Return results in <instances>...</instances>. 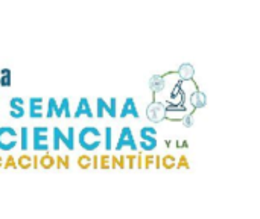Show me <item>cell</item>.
<instances>
[{"label": "cell", "mask_w": 260, "mask_h": 219, "mask_svg": "<svg viewBox=\"0 0 260 219\" xmlns=\"http://www.w3.org/2000/svg\"><path fill=\"white\" fill-rule=\"evenodd\" d=\"M91 137H101V131L96 128V127H84L79 134H78V142H79V146L84 149V151H94L98 149L102 142L101 139H96V140H91Z\"/></svg>", "instance_id": "obj_1"}, {"label": "cell", "mask_w": 260, "mask_h": 219, "mask_svg": "<svg viewBox=\"0 0 260 219\" xmlns=\"http://www.w3.org/2000/svg\"><path fill=\"white\" fill-rule=\"evenodd\" d=\"M61 143H64L69 151L75 149V128L73 127L69 128V134L67 136L62 134V131L58 127L53 128V151H58Z\"/></svg>", "instance_id": "obj_2"}, {"label": "cell", "mask_w": 260, "mask_h": 219, "mask_svg": "<svg viewBox=\"0 0 260 219\" xmlns=\"http://www.w3.org/2000/svg\"><path fill=\"white\" fill-rule=\"evenodd\" d=\"M17 143V131L12 127H0V151H12Z\"/></svg>", "instance_id": "obj_3"}, {"label": "cell", "mask_w": 260, "mask_h": 219, "mask_svg": "<svg viewBox=\"0 0 260 219\" xmlns=\"http://www.w3.org/2000/svg\"><path fill=\"white\" fill-rule=\"evenodd\" d=\"M44 133H47V127H35L34 128V143H32V146H34L35 152L49 149V146L46 143L47 134H44Z\"/></svg>", "instance_id": "obj_4"}, {"label": "cell", "mask_w": 260, "mask_h": 219, "mask_svg": "<svg viewBox=\"0 0 260 219\" xmlns=\"http://www.w3.org/2000/svg\"><path fill=\"white\" fill-rule=\"evenodd\" d=\"M123 146H129L133 151H137V143L134 140V136H133V131L129 127H123L122 131H120V137L117 140V145H116V151H120Z\"/></svg>", "instance_id": "obj_5"}, {"label": "cell", "mask_w": 260, "mask_h": 219, "mask_svg": "<svg viewBox=\"0 0 260 219\" xmlns=\"http://www.w3.org/2000/svg\"><path fill=\"white\" fill-rule=\"evenodd\" d=\"M146 116L152 122H160L161 119H165V105L158 102H152L146 110Z\"/></svg>", "instance_id": "obj_6"}, {"label": "cell", "mask_w": 260, "mask_h": 219, "mask_svg": "<svg viewBox=\"0 0 260 219\" xmlns=\"http://www.w3.org/2000/svg\"><path fill=\"white\" fill-rule=\"evenodd\" d=\"M43 98H29V117L41 119L43 117Z\"/></svg>", "instance_id": "obj_7"}, {"label": "cell", "mask_w": 260, "mask_h": 219, "mask_svg": "<svg viewBox=\"0 0 260 219\" xmlns=\"http://www.w3.org/2000/svg\"><path fill=\"white\" fill-rule=\"evenodd\" d=\"M126 116H133L136 119H140V114H139V110L136 107V102H134V98H126L125 104H123V108L120 111V117L125 119Z\"/></svg>", "instance_id": "obj_8"}, {"label": "cell", "mask_w": 260, "mask_h": 219, "mask_svg": "<svg viewBox=\"0 0 260 219\" xmlns=\"http://www.w3.org/2000/svg\"><path fill=\"white\" fill-rule=\"evenodd\" d=\"M87 116V117H93V111H91V107H90V102H88V99L87 98H81L79 99V102H78V108H76V111H75V117L76 119H79L81 116Z\"/></svg>", "instance_id": "obj_9"}, {"label": "cell", "mask_w": 260, "mask_h": 219, "mask_svg": "<svg viewBox=\"0 0 260 219\" xmlns=\"http://www.w3.org/2000/svg\"><path fill=\"white\" fill-rule=\"evenodd\" d=\"M96 102H98V104H101L102 110H104V111H107L110 117H113V119H114V117L117 116V113H116V102H117V99H116V98H111V99H110V102L104 101L102 98H98V99H96Z\"/></svg>", "instance_id": "obj_10"}, {"label": "cell", "mask_w": 260, "mask_h": 219, "mask_svg": "<svg viewBox=\"0 0 260 219\" xmlns=\"http://www.w3.org/2000/svg\"><path fill=\"white\" fill-rule=\"evenodd\" d=\"M178 75L181 78V81H192L193 75H195V69L192 64H181L180 69H178Z\"/></svg>", "instance_id": "obj_11"}, {"label": "cell", "mask_w": 260, "mask_h": 219, "mask_svg": "<svg viewBox=\"0 0 260 219\" xmlns=\"http://www.w3.org/2000/svg\"><path fill=\"white\" fill-rule=\"evenodd\" d=\"M206 102H207V99H206V95L203 93V91H200V90H195L193 93H192V96H190V104H192V107L197 110V108H203L204 105H206Z\"/></svg>", "instance_id": "obj_12"}, {"label": "cell", "mask_w": 260, "mask_h": 219, "mask_svg": "<svg viewBox=\"0 0 260 219\" xmlns=\"http://www.w3.org/2000/svg\"><path fill=\"white\" fill-rule=\"evenodd\" d=\"M149 87L154 93L157 91H161L165 88V78L161 75H154L151 79H149Z\"/></svg>", "instance_id": "obj_13"}, {"label": "cell", "mask_w": 260, "mask_h": 219, "mask_svg": "<svg viewBox=\"0 0 260 219\" xmlns=\"http://www.w3.org/2000/svg\"><path fill=\"white\" fill-rule=\"evenodd\" d=\"M69 107H70V101H69V98H62L61 104L58 105V108H56V111H55V116H56V117H62V116L66 114V117H70L72 114H70Z\"/></svg>", "instance_id": "obj_14"}, {"label": "cell", "mask_w": 260, "mask_h": 219, "mask_svg": "<svg viewBox=\"0 0 260 219\" xmlns=\"http://www.w3.org/2000/svg\"><path fill=\"white\" fill-rule=\"evenodd\" d=\"M23 104H24V99H23V98H18V96L11 98V101H9V107H11V110H14V111H21V113H24Z\"/></svg>", "instance_id": "obj_15"}, {"label": "cell", "mask_w": 260, "mask_h": 219, "mask_svg": "<svg viewBox=\"0 0 260 219\" xmlns=\"http://www.w3.org/2000/svg\"><path fill=\"white\" fill-rule=\"evenodd\" d=\"M53 165H55V159H53L52 155H49V154H46L44 157L40 159V166H41L43 169H52Z\"/></svg>", "instance_id": "obj_16"}, {"label": "cell", "mask_w": 260, "mask_h": 219, "mask_svg": "<svg viewBox=\"0 0 260 219\" xmlns=\"http://www.w3.org/2000/svg\"><path fill=\"white\" fill-rule=\"evenodd\" d=\"M56 108H58V104H56L55 98H49V101H47V113H46V117H49V119L53 117Z\"/></svg>", "instance_id": "obj_17"}, {"label": "cell", "mask_w": 260, "mask_h": 219, "mask_svg": "<svg viewBox=\"0 0 260 219\" xmlns=\"http://www.w3.org/2000/svg\"><path fill=\"white\" fill-rule=\"evenodd\" d=\"M20 148H21V151H27V148H29V143H27V128H26V127L21 128V134H20Z\"/></svg>", "instance_id": "obj_18"}, {"label": "cell", "mask_w": 260, "mask_h": 219, "mask_svg": "<svg viewBox=\"0 0 260 219\" xmlns=\"http://www.w3.org/2000/svg\"><path fill=\"white\" fill-rule=\"evenodd\" d=\"M140 137H142V140H145L146 143H149L154 149L157 148V139H155V136H152V134H148V133H143V131H140Z\"/></svg>", "instance_id": "obj_19"}, {"label": "cell", "mask_w": 260, "mask_h": 219, "mask_svg": "<svg viewBox=\"0 0 260 219\" xmlns=\"http://www.w3.org/2000/svg\"><path fill=\"white\" fill-rule=\"evenodd\" d=\"M78 166H79L81 169H90V168H91V157H88V155L79 157V159H78Z\"/></svg>", "instance_id": "obj_20"}, {"label": "cell", "mask_w": 260, "mask_h": 219, "mask_svg": "<svg viewBox=\"0 0 260 219\" xmlns=\"http://www.w3.org/2000/svg\"><path fill=\"white\" fill-rule=\"evenodd\" d=\"M18 166H20L21 169H29V168L32 166V157H29V155H21V157L18 159Z\"/></svg>", "instance_id": "obj_21"}, {"label": "cell", "mask_w": 260, "mask_h": 219, "mask_svg": "<svg viewBox=\"0 0 260 219\" xmlns=\"http://www.w3.org/2000/svg\"><path fill=\"white\" fill-rule=\"evenodd\" d=\"M175 165H177V160H175L174 155H166V157H163V168L172 169V168H175Z\"/></svg>", "instance_id": "obj_22"}, {"label": "cell", "mask_w": 260, "mask_h": 219, "mask_svg": "<svg viewBox=\"0 0 260 219\" xmlns=\"http://www.w3.org/2000/svg\"><path fill=\"white\" fill-rule=\"evenodd\" d=\"M104 145H105V149L107 151H111L113 145H111V128L107 127L105 128V139H104Z\"/></svg>", "instance_id": "obj_23"}, {"label": "cell", "mask_w": 260, "mask_h": 219, "mask_svg": "<svg viewBox=\"0 0 260 219\" xmlns=\"http://www.w3.org/2000/svg\"><path fill=\"white\" fill-rule=\"evenodd\" d=\"M2 73H3L2 85H3V87H9V85H11V73H9V70H2Z\"/></svg>", "instance_id": "obj_24"}, {"label": "cell", "mask_w": 260, "mask_h": 219, "mask_svg": "<svg viewBox=\"0 0 260 219\" xmlns=\"http://www.w3.org/2000/svg\"><path fill=\"white\" fill-rule=\"evenodd\" d=\"M99 160H101V168L102 169H108L110 168V157L108 155H102V157H99Z\"/></svg>", "instance_id": "obj_25"}, {"label": "cell", "mask_w": 260, "mask_h": 219, "mask_svg": "<svg viewBox=\"0 0 260 219\" xmlns=\"http://www.w3.org/2000/svg\"><path fill=\"white\" fill-rule=\"evenodd\" d=\"M193 113H195V111H192L190 114H187V116L183 119V125H184L186 128H190V127L193 125V122H192V116H193Z\"/></svg>", "instance_id": "obj_26"}, {"label": "cell", "mask_w": 260, "mask_h": 219, "mask_svg": "<svg viewBox=\"0 0 260 219\" xmlns=\"http://www.w3.org/2000/svg\"><path fill=\"white\" fill-rule=\"evenodd\" d=\"M139 146L143 149V151H148V152H151V151H154V148L149 145V143H146L145 140H140V143H139Z\"/></svg>", "instance_id": "obj_27"}, {"label": "cell", "mask_w": 260, "mask_h": 219, "mask_svg": "<svg viewBox=\"0 0 260 219\" xmlns=\"http://www.w3.org/2000/svg\"><path fill=\"white\" fill-rule=\"evenodd\" d=\"M8 168H14V169H17V163H15L14 157H8V162L5 163V169H8Z\"/></svg>", "instance_id": "obj_28"}, {"label": "cell", "mask_w": 260, "mask_h": 219, "mask_svg": "<svg viewBox=\"0 0 260 219\" xmlns=\"http://www.w3.org/2000/svg\"><path fill=\"white\" fill-rule=\"evenodd\" d=\"M9 116H11V117H14V119H21V117L24 116V113H21V111H14V110H11V111H9Z\"/></svg>", "instance_id": "obj_29"}, {"label": "cell", "mask_w": 260, "mask_h": 219, "mask_svg": "<svg viewBox=\"0 0 260 219\" xmlns=\"http://www.w3.org/2000/svg\"><path fill=\"white\" fill-rule=\"evenodd\" d=\"M154 165V157L152 155H148L146 157V165H145V168H149V166H152Z\"/></svg>", "instance_id": "obj_30"}, {"label": "cell", "mask_w": 260, "mask_h": 219, "mask_svg": "<svg viewBox=\"0 0 260 219\" xmlns=\"http://www.w3.org/2000/svg\"><path fill=\"white\" fill-rule=\"evenodd\" d=\"M99 165V157H91V168H98Z\"/></svg>", "instance_id": "obj_31"}, {"label": "cell", "mask_w": 260, "mask_h": 219, "mask_svg": "<svg viewBox=\"0 0 260 219\" xmlns=\"http://www.w3.org/2000/svg\"><path fill=\"white\" fill-rule=\"evenodd\" d=\"M177 168H181V166H186V168H189V165L186 163V157H181V162H180V165H175Z\"/></svg>", "instance_id": "obj_32"}, {"label": "cell", "mask_w": 260, "mask_h": 219, "mask_svg": "<svg viewBox=\"0 0 260 219\" xmlns=\"http://www.w3.org/2000/svg\"><path fill=\"white\" fill-rule=\"evenodd\" d=\"M189 145H187V142H180V140H177V148H187Z\"/></svg>", "instance_id": "obj_33"}, {"label": "cell", "mask_w": 260, "mask_h": 219, "mask_svg": "<svg viewBox=\"0 0 260 219\" xmlns=\"http://www.w3.org/2000/svg\"><path fill=\"white\" fill-rule=\"evenodd\" d=\"M62 165H64L66 168H69V157H67V155L62 157Z\"/></svg>", "instance_id": "obj_34"}, {"label": "cell", "mask_w": 260, "mask_h": 219, "mask_svg": "<svg viewBox=\"0 0 260 219\" xmlns=\"http://www.w3.org/2000/svg\"><path fill=\"white\" fill-rule=\"evenodd\" d=\"M58 159V165H56V168H61V165H62V157H56Z\"/></svg>", "instance_id": "obj_35"}, {"label": "cell", "mask_w": 260, "mask_h": 219, "mask_svg": "<svg viewBox=\"0 0 260 219\" xmlns=\"http://www.w3.org/2000/svg\"><path fill=\"white\" fill-rule=\"evenodd\" d=\"M2 166H3V159L0 157V168H2Z\"/></svg>", "instance_id": "obj_36"}]
</instances>
